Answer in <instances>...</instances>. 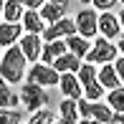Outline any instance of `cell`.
I'll list each match as a JSON object with an SVG mask.
<instances>
[{
  "mask_svg": "<svg viewBox=\"0 0 124 124\" xmlns=\"http://www.w3.org/2000/svg\"><path fill=\"white\" fill-rule=\"evenodd\" d=\"M122 3H124V0H122Z\"/></svg>",
  "mask_w": 124,
  "mask_h": 124,
  "instance_id": "74e56055",
  "label": "cell"
},
{
  "mask_svg": "<svg viewBox=\"0 0 124 124\" xmlns=\"http://www.w3.org/2000/svg\"><path fill=\"white\" fill-rule=\"evenodd\" d=\"M78 114L81 119H96L101 124H111L114 119V111H111L109 104H99V101H78Z\"/></svg>",
  "mask_w": 124,
  "mask_h": 124,
  "instance_id": "277c9868",
  "label": "cell"
},
{
  "mask_svg": "<svg viewBox=\"0 0 124 124\" xmlns=\"http://www.w3.org/2000/svg\"><path fill=\"white\" fill-rule=\"evenodd\" d=\"M119 25H122V31H124V10L119 13Z\"/></svg>",
  "mask_w": 124,
  "mask_h": 124,
  "instance_id": "d6a6232c",
  "label": "cell"
},
{
  "mask_svg": "<svg viewBox=\"0 0 124 124\" xmlns=\"http://www.w3.org/2000/svg\"><path fill=\"white\" fill-rule=\"evenodd\" d=\"M5 3H8V0H0V15H3V10H5Z\"/></svg>",
  "mask_w": 124,
  "mask_h": 124,
  "instance_id": "836d02e7",
  "label": "cell"
},
{
  "mask_svg": "<svg viewBox=\"0 0 124 124\" xmlns=\"http://www.w3.org/2000/svg\"><path fill=\"white\" fill-rule=\"evenodd\" d=\"M116 58H119V48H116V43L106 41V38L94 41L91 51L86 53V63H114Z\"/></svg>",
  "mask_w": 124,
  "mask_h": 124,
  "instance_id": "7a4b0ae2",
  "label": "cell"
},
{
  "mask_svg": "<svg viewBox=\"0 0 124 124\" xmlns=\"http://www.w3.org/2000/svg\"><path fill=\"white\" fill-rule=\"evenodd\" d=\"M116 48H119V53L124 56V38H122V41H119V43H116Z\"/></svg>",
  "mask_w": 124,
  "mask_h": 124,
  "instance_id": "4dcf8cb0",
  "label": "cell"
},
{
  "mask_svg": "<svg viewBox=\"0 0 124 124\" xmlns=\"http://www.w3.org/2000/svg\"><path fill=\"white\" fill-rule=\"evenodd\" d=\"M78 124H101V122H96V119H81Z\"/></svg>",
  "mask_w": 124,
  "mask_h": 124,
  "instance_id": "f546056e",
  "label": "cell"
},
{
  "mask_svg": "<svg viewBox=\"0 0 124 124\" xmlns=\"http://www.w3.org/2000/svg\"><path fill=\"white\" fill-rule=\"evenodd\" d=\"M20 101H23V106L28 111H41L46 109V104L51 101L48 91L43 86H38V84H23V91H20Z\"/></svg>",
  "mask_w": 124,
  "mask_h": 124,
  "instance_id": "3957f363",
  "label": "cell"
},
{
  "mask_svg": "<svg viewBox=\"0 0 124 124\" xmlns=\"http://www.w3.org/2000/svg\"><path fill=\"white\" fill-rule=\"evenodd\" d=\"M23 8H25L23 0H8V3H5V10H3L5 23H20V20H23V15H25Z\"/></svg>",
  "mask_w": 124,
  "mask_h": 124,
  "instance_id": "9a60e30c",
  "label": "cell"
},
{
  "mask_svg": "<svg viewBox=\"0 0 124 124\" xmlns=\"http://www.w3.org/2000/svg\"><path fill=\"white\" fill-rule=\"evenodd\" d=\"M61 91H63V96L66 99H76V101H81L84 96V86H81V81H78V76L76 74H61Z\"/></svg>",
  "mask_w": 124,
  "mask_h": 124,
  "instance_id": "30bf717a",
  "label": "cell"
},
{
  "mask_svg": "<svg viewBox=\"0 0 124 124\" xmlns=\"http://www.w3.org/2000/svg\"><path fill=\"white\" fill-rule=\"evenodd\" d=\"M20 104V96L10 91V84L0 76V109H10V106H18Z\"/></svg>",
  "mask_w": 124,
  "mask_h": 124,
  "instance_id": "ac0fdd59",
  "label": "cell"
},
{
  "mask_svg": "<svg viewBox=\"0 0 124 124\" xmlns=\"http://www.w3.org/2000/svg\"><path fill=\"white\" fill-rule=\"evenodd\" d=\"M114 124H124V114L122 111H114V119H111Z\"/></svg>",
  "mask_w": 124,
  "mask_h": 124,
  "instance_id": "83f0119b",
  "label": "cell"
},
{
  "mask_svg": "<svg viewBox=\"0 0 124 124\" xmlns=\"http://www.w3.org/2000/svg\"><path fill=\"white\" fill-rule=\"evenodd\" d=\"M91 5L96 10H101V13H106V10H111L116 5V0H91Z\"/></svg>",
  "mask_w": 124,
  "mask_h": 124,
  "instance_id": "d4e9b609",
  "label": "cell"
},
{
  "mask_svg": "<svg viewBox=\"0 0 124 124\" xmlns=\"http://www.w3.org/2000/svg\"><path fill=\"white\" fill-rule=\"evenodd\" d=\"M81 3H91V0H81Z\"/></svg>",
  "mask_w": 124,
  "mask_h": 124,
  "instance_id": "e575fe53",
  "label": "cell"
},
{
  "mask_svg": "<svg viewBox=\"0 0 124 124\" xmlns=\"http://www.w3.org/2000/svg\"><path fill=\"white\" fill-rule=\"evenodd\" d=\"M20 51H23V56L31 63H36L38 58H41V53H43V38L41 36H36V33H25L23 36V41L18 43Z\"/></svg>",
  "mask_w": 124,
  "mask_h": 124,
  "instance_id": "9c48e42d",
  "label": "cell"
},
{
  "mask_svg": "<svg viewBox=\"0 0 124 124\" xmlns=\"http://www.w3.org/2000/svg\"><path fill=\"white\" fill-rule=\"evenodd\" d=\"M99 84L104 89H119L122 86V81H119V76H116V71H114V63H104L99 69Z\"/></svg>",
  "mask_w": 124,
  "mask_h": 124,
  "instance_id": "4fadbf2b",
  "label": "cell"
},
{
  "mask_svg": "<svg viewBox=\"0 0 124 124\" xmlns=\"http://www.w3.org/2000/svg\"><path fill=\"white\" fill-rule=\"evenodd\" d=\"M111 124H114V122H111Z\"/></svg>",
  "mask_w": 124,
  "mask_h": 124,
  "instance_id": "8d00e7d4",
  "label": "cell"
},
{
  "mask_svg": "<svg viewBox=\"0 0 124 124\" xmlns=\"http://www.w3.org/2000/svg\"><path fill=\"white\" fill-rule=\"evenodd\" d=\"M66 41H53V43H43V63L46 66H53V61L58 58V56H63L66 53Z\"/></svg>",
  "mask_w": 124,
  "mask_h": 124,
  "instance_id": "5bb4252c",
  "label": "cell"
},
{
  "mask_svg": "<svg viewBox=\"0 0 124 124\" xmlns=\"http://www.w3.org/2000/svg\"><path fill=\"white\" fill-rule=\"evenodd\" d=\"M76 76H78V81H81V86H84V89L99 81V71L94 69V63H84L81 69H78V74H76Z\"/></svg>",
  "mask_w": 124,
  "mask_h": 124,
  "instance_id": "ffe728a7",
  "label": "cell"
},
{
  "mask_svg": "<svg viewBox=\"0 0 124 124\" xmlns=\"http://www.w3.org/2000/svg\"><path fill=\"white\" fill-rule=\"evenodd\" d=\"M74 23H76V33L81 38H86V41L99 33V15L94 13L91 8H81L78 15L74 18Z\"/></svg>",
  "mask_w": 124,
  "mask_h": 124,
  "instance_id": "8992f818",
  "label": "cell"
},
{
  "mask_svg": "<svg viewBox=\"0 0 124 124\" xmlns=\"http://www.w3.org/2000/svg\"><path fill=\"white\" fill-rule=\"evenodd\" d=\"M114 71H116V76H119V81L124 86V56H119V58L114 61Z\"/></svg>",
  "mask_w": 124,
  "mask_h": 124,
  "instance_id": "484cf974",
  "label": "cell"
},
{
  "mask_svg": "<svg viewBox=\"0 0 124 124\" xmlns=\"http://www.w3.org/2000/svg\"><path fill=\"white\" fill-rule=\"evenodd\" d=\"M56 124H61V122H56Z\"/></svg>",
  "mask_w": 124,
  "mask_h": 124,
  "instance_id": "d590c367",
  "label": "cell"
},
{
  "mask_svg": "<svg viewBox=\"0 0 124 124\" xmlns=\"http://www.w3.org/2000/svg\"><path fill=\"white\" fill-rule=\"evenodd\" d=\"M106 104L111 106V111H122V114H124V86L111 89L109 96H106Z\"/></svg>",
  "mask_w": 124,
  "mask_h": 124,
  "instance_id": "44dd1931",
  "label": "cell"
},
{
  "mask_svg": "<svg viewBox=\"0 0 124 124\" xmlns=\"http://www.w3.org/2000/svg\"><path fill=\"white\" fill-rule=\"evenodd\" d=\"M66 10L69 8H61V5H56V3H46L38 13H41V18H43V23H58L61 18H66Z\"/></svg>",
  "mask_w": 124,
  "mask_h": 124,
  "instance_id": "2e32d148",
  "label": "cell"
},
{
  "mask_svg": "<svg viewBox=\"0 0 124 124\" xmlns=\"http://www.w3.org/2000/svg\"><path fill=\"white\" fill-rule=\"evenodd\" d=\"M78 101L76 99H63L61 101V119H76L78 122Z\"/></svg>",
  "mask_w": 124,
  "mask_h": 124,
  "instance_id": "7402d4cb",
  "label": "cell"
},
{
  "mask_svg": "<svg viewBox=\"0 0 124 124\" xmlns=\"http://www.w3.org/2000/svg\"><path fill=\"white\" fill-rule=\"evenodd\" d=\"M48 3H56V5H61V8H69V5H71L69 0H48Z\"/></svg>",
  "mask_w": 124,
  "mask_h": 124,
  "instance_id": "f1b7e54d",
  "label": "cell"
},
{
  "mask_svg": "<svg viewBox=\"0 0 124 124\" xmlns=\"http://www.w3.org/2000/svg\"><path fill=\"white\" fill-rule=\"evenodd\" d=\"M81 58H78L76 53H71V51H66L63 56H58V58L53 61V69L58 71V74H78V69H81Z\"/></svg>",
  "mask_w": 124,
  "mask_h": 124,
  "instance_id": "8fae6325",
  "label": "cell"
},
{
  "mask_svg": "<svg viewBox=\"0 0 124 124\" xmlns=\"http://www.w3.org/2000/svg\"><path fill=\"white\" fill-rule=\"evenodd\" d=\"M28 124H56V116H53L51 109H41V111H33Z\"/></svg>",
  "mask_w": 124,
  "mask_h": 124,
  "instance_id": "603a6c76",
  "label": "cell"
},
{
  "mask_svg": "<svg viewBox=\"0 0 124 124\" xmlns=\"http://www.w3.org/2000/svg\"><path fill=\"white\" fill-rule=\"evenodd\" d=\"M25 63H28V58L23 56L20 46L15 43V46H10L3 53V61H0V76H3L8 84H20L23 76H25Z\"/></svg>",
  "mask_w": 124,
  "mask_h": 124,
  "instance_id": "6da1fadb",
  "label": "cell"
},
{
  "mask_svg": "<svg viewBox=\"0 0 124 124\" xmlns=\"http://www.w3.org/2000/svg\"><path fill=\"white\" fill-rule=\"evenodd\" d=\"M61 124H78L76 119H61Z\"/></svg>",
  "mask_w": 124,
  "mask_h": 124,
  "instance_id": "1f68e13d",
  "label": "cell"
},
{
  "mask_svg": "<svg viewBox=\"0 0 124 124\" xmlns=\"http://www.w3.org/2000/svg\"><path fill=\"white\" fill-rule=\"evenodd\" d=\"M66 48H69L71 53H76L78 58H86V53L91 51V43L76 33V36H69V38H66Z\"/></svg>",
  "mask_w": 124,
  "mask_h": 124,
  "instance_id": "e0dca14e",
  "label": "cell"
},
{
  "mask_svg": "<svg viewBox=\"0 0 124 124\" xmlns=\"http://www.w3.org/2000/svg\"><path fill=\"white\" fill-rule=\"evenodd\" d=\"M0 124H23V114L18 109H0Z\"/></svg>",
  "mask_w": 124,
  "mask_h": 124,
  "instance_id": "cb8c5ba5",
  "label": "cell"
},
{
  "mask_svg": "<svg viewBox=\"0 0 124 124\" xmlns=\"http://www.w3.org/2000/svg\"><path fill=\"white\" fill-rule=\"evenodd\" d=\"M28 84H38V86H43V89L58 86V84H61V74L53 69V66L36 63L31 71H28Z\"/></svg>",
  "mask_w": 124,
  "mask_h": 124,
  "instance_id": "5b68a950",
  "label": "cell"
},
{
  "mask_svg": "<svg viewBox=\"0 0 124 124\" xmlns=\"http://www.w3.org/2000/svg\"><path fill=\"white\" fill-rule=\"evenodd\" d=\"M99 33H101V38H106V41H114V38H119L122 36V25H119V15H114V13H101L99 15Z\"/></svg>",
  "mask_w": 124,
  "mask_h": 124,
  "instance_id": "ba28073f",
  "label": "cell"
},
{
  "mask_svg": "<svg viewBox=\"0 0 124 124\" xmlns=\"http://www.w3.org/2000/svg\"><path fill=\"white\" fill-rule=\"evenodd\" d=\"M23 28L28 33H43L46 28H43V18H41V13L38 10H25V15H23Z\"/></svg>",
  "mask_w": 124,
  "mask_h": 124,
  "instance_id": "d6986e66",
  "label": "cell"
},
{
  "mask_svg": "<svg viewBox=\"0 0 124 124\" xmlns=\"http://www.w3.org/2000/svg\"><path fill=\"white\" fill-rule=\"evenodd\" d=\"M23 36V25L20 23H0V48L3 46H15Z\"/></svg>",
  "mask_w": 124,
  "mask_h": 124,
  "instance_id": "7c38bea8",
  "label": "cell"
},
{
  "mask_svg": "<svg viewBox=\"0 0 124 124\" xmlns=\"http://www.w3.org/2000/svg\"><path fill=\"white\" fill-rule=\"evenodd\" d=\"M69 36H76V23L71 18H61L58 23H51L43 31V41L53 43V41H66Z\"/></svg>",
  "mask_w": 124,
  "mask_h": 124,
  "instance_id": "52a82bcc",
  "label": "cell"
},
{
  "mask_svg": "<svg viewBox=\"0 0 124 124\" xmlns=\"http://www.w3.org/2000/svg\"><path fill=\"white\" fill-rule=\"evenodd\" d=\"M25 10H41L43 5H46V0H23Z\"/></svg>",
  "mask_w": 124,
  "mask_h": 124,
  "instance_id": "4316f807",
  "label": "cell"
}]
</instances>
